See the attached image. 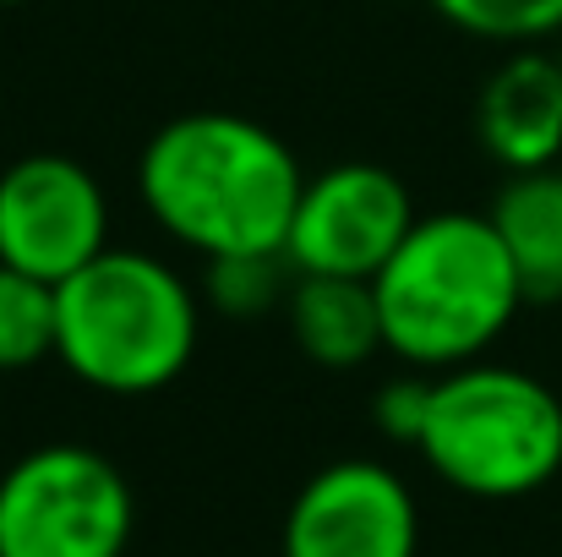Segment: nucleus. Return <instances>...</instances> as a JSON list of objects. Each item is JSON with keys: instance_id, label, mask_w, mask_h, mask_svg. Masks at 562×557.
<instances>
[{"instance_id": "f257e3e1", "label": "nucleus", "mask_w": 562, "mask_h": 557, "mask_svg": "<svg viewBox=\"0 0 562 557\" xmlns=\"http://www.w3.org/2000/svg\"><path fill=\"white\" fill-rule=\"evenodd\" d=\"M301 186L306 170L290 143L229 110L165 121L137 159V191L154 224L202 263L284 257Z\"/></svg>"}, {"instance_id": "f03ea898", "label": "nucleus", "mask_w": 562, "mask_h": 557, "mask_svg": "<svg viewBox=\"0 0 562 557\" xmlns=\"http://www.w3.org/2000/svg\"><path fill=\"white\" fill-rule=\"evenodd\" d=\"M382 339L415 371L481 361L519 318L525 285L486 213H420L372 279Z\"/></svg>"}, {"instance_id": "7ed1b4c3", "label": "nucleus", "mask_w": 562, "mask_h": 557, "mask_svg": "<svg viewBox=\"0 0 562 557\" xmlns=\"http://www.w3.org/2000/svg\"><path fill=\"white\" fill-rule=\"evenodd\" d=\"M196 290L154 252L104 246L55 285V361L77 382L137 399L170 388L196 356Z\"/></svg>"}, {"instance_id": "20e7f679", "label": "nucleus", "mask_w": 562, "mask_h": 557, "mask_svg": "<svg viewBox=\"0 0 562 557\" xmlns=\"http://www.w3.org/2000/svg\"><path fill=\"white\" fill-rule=\"evenodd\" d=\"M415 454L464 498H530L562 470V399L541 377L497 361L431 371Z\"/></svg>"}, {"instance_id": "39448f33", "label": "nucleus", "mask_w": 562, "mask_h": 557, "mask_svg": "<svg viewBox=\"0 0 562 557\" xmlns=\"http://www.w3.org/2000/svg\"><path fill=\"white\" fill-rule=\"evenodd\" d=\"M137 531L126 476L82 443H44L0 476V557H121Z\"/></svg>"}, {"instance_id": "423d86ee", "label": "nucleus", "mask_w": 562, "mask_h": 557, "mask_svg": "<svg viewBox=\"0 0 562 557\" xmlns=\"http://www.w3.org/2000/svg\"><path fill=\"white\" fill-rule=\"evenodd\" d=\"M415 202L409 186L387 165H328L306 176L290 235H284V263L290 274L306 279H367L372 285L382 263L398 252V241L415 230Z\"/></svg>"}, {"instance_id": "0eeeda50", "label": "nucleus", "mask_w": 562, "mask_h": 557, "mask_svg": "<svg viewBox=\"0 0 562 557\" xmlns=\"http://www.w3.org/2000/svg\"><path fill=\"white\" fill-rule=\"evenodd\" d=\"M110 246V202L88 165L27 154L0 170V263L66 285Z\"/></svg>"}, {"instance_id": "6e6552de", "label": "nucleus", "mask_w": 562, "mask_h": 557, "mask_svg": "<svg viewBox=\"0 0 562 557\" xmlns=\"http://www.w3.org/2000/svg\"><path fill=\"white\" fill-rule=\"evenodd\" d=\"M415 492L376 459L323 465L284 514V557H415Z\"/></svg>"}, {"instance_id": "1a4fd4ad", "label": "nucleus", "mask_w": 562, "mask_h": 557, "mask_svg": "<svg viewBox=\"0 0 562 557\" xmlns=\"http://www.w3.org/2000/svg\"><path fill=\"white\" fill-rule=\"evenodd\" d=\"M481 148L508 170H552L562 159V60L547 49H514L475 104Z\"/></svg>"}, {"instance_id": "9d476101", "label": "nucleus", "mask_w": 562, "mask_h": 557, "mask_svg": "<svg viewBox=\"0 0 562 557\" xmlns=\"http://www.w3.org/2000/svg\"><path fill=\"white\" fill-rule=\"evenodd\" d=\"M284 318H290L295 350L328 371L367 367L376 350H387L376 290L367 279H306V274H295V285L284 296Z\"/></svg>"}, {"instance_id": "9b49d317", "label": "nucleus", "mask_w": 562, "mask_h": 557, "mask_svg": "<svg viewBox=\"0 0 562 557\" xmlns=\"http://www.w3.org/2000/svg\"><path fill=\"white\" fill-rule=\"evenodd\" d=\"M492 230L514 257V274L525 285L530 307L562 301V170H525L492 202Z\"/></svg>"}, {"instance_id": "f8f14e48", "label": "nucleus", "mask_w": 562, "mask_h": 557, "mask_svg": "<svg viewBox=\"0 0 562 557\" xmlns=\"http://www.w3.org/2000/svg\"><path fill=\"white\" fill-rule=\"evenodd\" d=\"M55 356V285L0 263V371H27Z\"/></svg>"}, {"instance_id": "ddd939ff", "label": "nucleus", "mask_w": 562, "mask_h": 557, "mask_svg": "<svg viewBox=\"0 0 562 557\" xmlns=\"http://www.w3.org/2000/svg\"><path fill=\"white\" fill-rule=\"evenodd\" d=\"M459 33L486 44H536L562 33V0H431Z\"/></svg>"}, {"instance_id": "4468645a", "label": "nucleus", "mask_w": 562, "mask_h": 557, "mask_svg": "<svg viewBox=\"0 0 562 557\" xmlns=\"http://www.w3.org/2000/svg\"><path fill=\"white\" fill-rule=\"evenodd\" d=\"M295 285L284 257H218L207 263V301L229 318H257L273 301H284Z\"/></svg>"}, {"instance_id": "2eb2a0df", "label": "nucleus", "mask_w": 562, "mask_h": 557, "mask_svg": "<svg viewBox=\"0 0 562 557\" xmlns=\"http://www.w3.org/2000/svg\"><path fill=\"white\" fill-rule=\"evenodd\" d=\"M426 399H431V377H393L376 388V432L387 443H404L415 448L420 443V426H426Z\"/></svg>"}, {"instance_id": "dca6fc26", "label": "nucleus", "mask_w": 562, "mask_h": 557, "mask_svg": "<svg viewBox=\"0 0 562 557\" xmlns=\"http://www.w3.org/2000/svg\"><path fill=\"white\" fill-rule=\"evenodd\" d=\"M0 5H22V0H0Z\"/></svg>"}]
</instances>
